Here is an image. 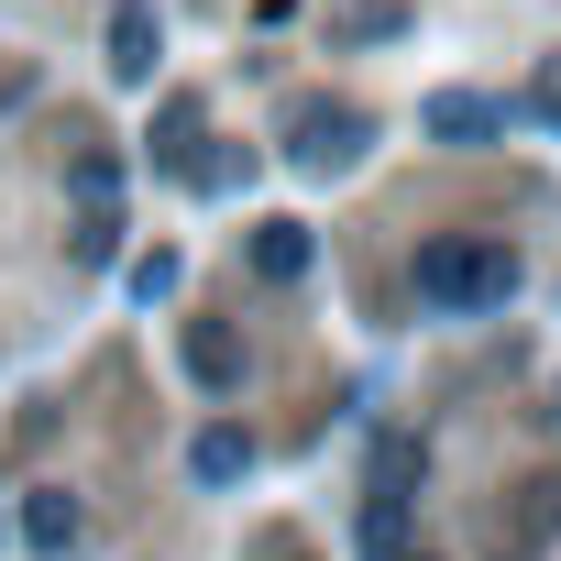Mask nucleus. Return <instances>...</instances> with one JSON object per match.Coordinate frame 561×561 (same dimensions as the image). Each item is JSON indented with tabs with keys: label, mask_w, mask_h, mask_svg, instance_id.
Here are the masks:
<instances>
[{
	"label": "nucleus",
	"mask_w": 561,
	"mask_h": 561,
	"mask_svg": "<svg viewBox=\"0 0 561 561\" xmlns=\"http://www.w3.org/2000/svg\"><path fill=\"white\" fill-rule=\"evenodd\" d=\"M517 287V242H495V231H440V242H419V298L430 309H495Z\"/></svg>",
	"instance_id": "nucleus-1"
},
{
	"label": "nucleus",
	"mask_w": 561,
	"mask_h": 561,
	"mask_svg": "<svg viewBox=\"0 0 561 561\" xmlns=\"http://www.w3.org/2000/svg\"><path fill=\"white\" fill-rule=\"evenodd\" d=\"M419 133H430V144H495L506 111H495L484 89H430V100H419Z\"/></svg>",
	"instance_id": "nucleus-2"
},
{
	"label": "nucleus",
	"mask_w": 561,
	"mask_h": 561,
	"mask_svg": "<svg viewBox=\"0 0 561 561\" xmlns=\"http://www.w3.org/2000/svg\"><path fill=\"white\" fill-rule=\"evenodd\" d=\"M154 56H165L154 0H111V78H122V89H144V78H154Z\"/></svg>",
	"instance_id": "nucleus-3"
},
{
	"label": "nucleus",
	"mask_w": 561,
	"mask_h": 561,
	"mask_svg": "<svg viewBox=\"0 0 561 561\" xmlns=\"http://www.w3.org/2000/svg\"><path fill=\"white\" fill-rule=\"evenodd\" d=\"M23 539H34V550H78V539H89L78 495H67V484H34V495H23Z\"/></svg>",
	"instance_id": "nucleus-4"
},
{
	"label": "nucleus",
	"mask_w": 561,
	"mask_h": 561,
	"mask_svg": "<svg viewBox=\"0 0 561 561\" xmlns=\"http://www.w3.org/2000/svg\"><path fill=\"white\" fill-rule=\"evenodd\" d=\"M187 375H198L209 397H231V386H242V342H231L220 320H187Z\"/></svg>",
	"instance_id": "nucleus-5"
},
{
	"label": "nucleus",
	"mask_w": 561,
	"mask_h": 561,
	"mask_svg": "<svg viewBox=\"0 0 561 561\" xmlns=\"http://www.w3.org/2000/svg\"><path fill=\"white\" fill-rule=\"evenodd\" d=\"M253 275H264V287H298V275H309V220H264L253 231Z\"/></svg>",
	"instance_id": "nucleus-6"
},
{
	"label": "nucleus",
	"mask_w": 561,
	"mask_h": 561,
	"mask_svg": "<svg viewBox=\"0 0 561 561\" xmlns=\"http://www.w3.org/2000/svg\"><path fill=\"white\" fill-rule=\"evenodd\" d=\"M364 144V111H298V165H342Z\"/></svg>",
	"instance_id": "nucleus-7"
},
{
	"label": "nucleus",
	"mask_w": 561,
	"mask_h": 561,
	"mask_svg": "<svg viewBox=\"0 0 561 561\" xmlns=\"http://www.w3.org/2000/svg\"><path fill=\"white\" fill-rule=\"evenodd\" d=\"M242 462H253V440H242V430H198V451H187V473H198V484H242Z\"/></svg>",
	"instance_id": "nucleus-8"
},
{
	"label": "nucleus",
	"mask_w": 561,
	"mask_h": 561,
	"mask_svg": "<svg viewBox=\"0 0 561 561\" xmlns=\"http://www.w3.org/2000/svg\"><path fill=\"white\" fill-rule=\"evenodd\" d=\"M111 187H122V154H111V144H89V154H78V209H100Z\"/></svg>",
	"instance_id": "nucleus-9"
},
{
	"label": "nucleus",
	"mask_w": 561,
	"mask_h": 561,
	"mask_svg": "<svg viewBox=\"0 0 561 561\" xmlns=\"http://www.w3.org/2000/svg\"><path fill=\"white\" fill-rule=\"evenodd\" d=\"M111 242H122V209H111V198L78 209V264H111Z\"/></svg>",
	"instance_id": "nucleus-10"
},
{
	"label": "nucleus",
	"mask_w": 561,
	"mask_h": 561,
	"mask_svg": "<svg viewBox=\"0 0 561 561\" xmlns=\"http://www.w3.org/2000/svg\"><path fill=\"white\" fill-rule=\"evenodd\" d=\"M165 287H176V253H144V264H133V298H144V309H154V298H165Z\"/></svg>",
	"instance_id": "nucleus-11"
},
{
	"label": "nucleus",
	"mask_w": 561,
	"mask_h": 561,
	"mask_svg": "<svg viewBox=\"0 0 561 561\" xmlns=\"http://www.w3.org/2000/svg\"><path fill=\"white\" fill-rule=\"evenodd\" d=\"M539 111H561V56H550V78H539Z\"/></svg>",
	"instance_id": "nucleus-12"
}]
</instances>
